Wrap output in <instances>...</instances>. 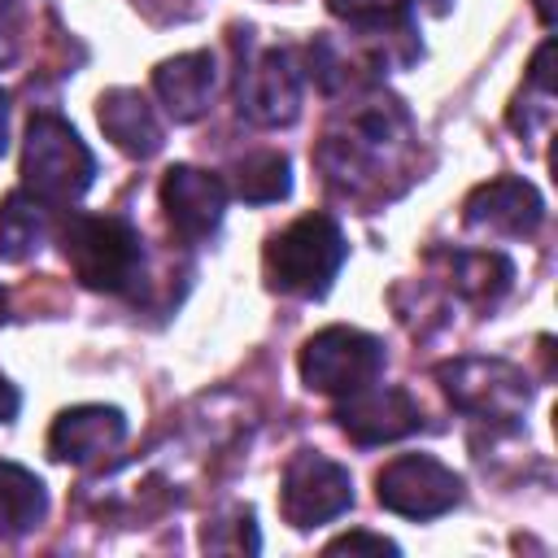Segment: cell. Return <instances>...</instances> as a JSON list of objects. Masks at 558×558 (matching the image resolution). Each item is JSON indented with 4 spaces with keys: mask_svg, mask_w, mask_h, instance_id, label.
<instances>
[{
    "mask_svg": "<svg viewBox=\"0 0 558 558\" xmlns=\"http://www.w3.org/2000/svg\"><path fill=\"white\" fill-rule=\"evenodd\" d=\"M349 244L331 214H305L266 244V279L288 296H323L344 266Z\"/></svg>",
    "mask_w": 558,
    "mask_h": 558,
    "instance_id": "obj_1",
    "label": "cell"
},
{
    "mask_svg": "<svg viewBox=\"0 0 558 558\" xmlns=\"http://www.w3.org/2000/svg\"><path fill=\"white\" fill-rule=\"evenodd\" d=\"M61 248L74 275L96 292H126L144 275L140 231L118 214H70Z\"/></svg>",
    "mask_w": 558,
    "mask_h": 558,
    "instance_id": "obj_2",
    "label": "cell"
},
{
    "mask_svg": "<svg viewBox=\"0 0 558 558\" xmlns=\"http://www.w3.org/2000/svg\"><path fill=\"white\" fill-rule=\"evenodd\" d=\"M92 174H96V157L74 135V126L57 113H35L26 126V148H22L26 192L39 196L48 209L70 205L92 187Z\"/></svg>",
    "mask_w": 558,
    "mask_h": 558,
    "instance_id": "obj_3",
    "label": "cell"
},
{
    "mask_svg": "<svg viewBox=\"0 0 558 558\" xmlns=\"http://www.w3.org/2000/svg\"><path fill=\"white\" fill-rule=\"evenodd\" d=\"M384 371V344L357 327H327L305 340L301 349V379L314 392L349 397L366 384H375Z\"/></svg>",
    "mask_w": 558,
    "mask_h": 558,
    "instance_id": "obj_4",
    "label": "cell"
},
{
    "mask_svg": "<svg viewBox=\"0 0 558 558\" xmlns=\"http://www.w3.org/2000/svg\"><path fill=\"white\" fill-rule=\"evenodd\" d=\"M375 497L392 514L436 519V514L453 510V501L462 497V480L432 453H401V458L384 462V471L375 475Z\"/></svg>",
    "mask_w": 558,
    "mask_h": 558,
    "instance_id": "obj_5",
    "label": "cell"
},
{
    "mask_svg": "<svg viewBox=\"0 0 558 558\" xmlns=\"http://www.w3.org/2000/svg\"><path fill=\"white\" fill-rule=\"evenodd\" d=\"M353 506V480L340 462L301 449L283 466V488H279V510L292 527H318Z\"/></svg>",
    "mask_w": 558,
    "mask_h": 558,
    "instance_id": "obj_6",
    "label": "cell"
},
{
    "mask_svg": "<svg viewBox=\"0 0 558 558\" xmlns=\"http://www.w3.org/2000/svg\"><path fill=\"white\" fill-rule=\"evenodd\" d=\"M445 379V392L458 410L493 423H510L527 405V384L510 362L497 357H458L436 371Z\"/></svg>",
    "mask_w": 558,
    "mask_h": 558,
    "instance_id": "obj_7",
    "label": "cell"
},
{
    "mask_svg": "<svg viewBox=\"0 0 558 558\" xmlns=\"http://www.w3.org/2000/svg\"><path fill=\"white\" fill-rule=\"evenodd\" d=\"M235 105L257 126H283L301 109V70L292 65L288 48H270L253 61H240Z\"/></svg>",
    "mask_w": 558,
    "mask_h": 558,
    "instance_id": "obj_8",
    "label": "cell"
},
{
    "mask_svg": "<svg viewBox=\"0 0 558 558\" xmlns=\"http://www.w3.org/2000/svg\"><path fill=\"white\" fill-rule=\"evenodd\" d=\"M336 423L349 440L357 445H384V440H401L410 436L423 414H418V401L405 392V388H384V384H366L357 392H349L340 405H336Z\"/></svg>",
    "mask_w": 558,
    "mask_h": 558,
    "instance_id": "obj_9",
    "label": "cell"
},
{
    "mask_svg": "<svg viewBox=\"0 0 558 558\" xmlns=\"http://www.w3.org/2000/svg\"><path fill=\"white\" fill-rule=\"evenodd\" d=\"M161 205L170 227L183 240H205L218 231L222 209H227V187L218 174L196 170V166H170L161 179Z\"/></svg>",
    "mask_w": 558,
    "mask_h": 558,
    "instance_id": "obj_10",
    "label": "cell"
},
{
    "mask_svg": "<svg viewBox=\"0 0 558 558\" xmlns=\"http://www.w3.org/2000/svg\"><path fill=\"white\" fill-rule=\"evenodd\" d=\"M126 436V418L113 405H74L65 414H57L52 432H48V453L57 462H74L87 466L105 453H113Z\"/></svg>",
    "mask_w": 558,
    "mask_h": 558,
    "instance_id": "obj_11",
    "label": "cell"
},
{
    "mask_svg": "<svg viewBox=\"0 0 558 558\" xmlns=\"http://www.w3.org/2000/svg\"><path fill=\"white\" fill-rule=\"evenodd\" d=\"M541 218H545L541 192L527 179H514V174L475 187L471 201H466V222L501 231V235H532L541 227Z\"/></svg>",
    "mask_w": 558,
    "mask_h": 558,
    "instance_id": "obj_12",
    "label": "cell"
},
{
    "mask_svg": "<svg viewBox=\"0 0 558 558\" xmlns=\"http://www.w3.org/2000/svg\"><path fill=\"white\" fill-rule=\"evenodd\" d=\"M96 118H100V131H105L122 153H131V157H153V153L161 148V135H166V131H161V118H157V109L148 105V96L135 92V87H113V92H105Z\"/></svg>",
    "mask_w": 558,
    "mask_h": 558,
    "instance_id": "obj_13",
    "label": "cell"
},
{
    "mask_svg": "<svg viewBox=\"0 0 558 558\" xmlns=\"http://www.w3.org/2000/svg\"><path fill=\"white\" fill-rule=\"evenodd\" d=\"M153 87L174 122H196L209 109L214 96V57L209 52H183L153 70Z\"/></svg>",
    "mask_w": 558,
    "mask_h": 558,
    "instance_id": "obj_14",
    "label": "cell"
},
{
    "mask_svg": "<svg viewBox=\"0 0 558 558\" xmlns=\"http://www.w3.org/2000/svg\"><path fill=\"white\" fill-rule=\"evenodd\" d=\"M440 262H449V283L462 301L480 305V310H493L510 279H514V266L501 257V253H436Z\"/></svg>",
    "mask_w": 558,
    "mask_h": 558,
    "instance_id": "obj_15",
    "label": "cell"
},
{
    "mask_svg": "<svg viewBox=\"0 0 558 558\" xmlns=\"http://www.w3.org/2000/svg\"><path fill=\"white\" fill-rule=\"evenodd\" d=\"M48 514V493L44 484L17 466V462H0V541H17L31 527H39Z\"/></svg>",
    "mask_w": 558,
    "mask_h": 558,
    "instance_id": "obj_16",
    "label": "cell"
},
{
    "mask_svg": "<svg viewBox=\"0 0 558 558\" xmlns=\"http://www.w3.org/2000/svg\"><path fill=\"white\" fill-rule=\"evenodd\" d=\"M48 214L52 209L39 196H31L26 187L13 192L0 205V257L4 262H26L48 235Z\"/></svg>",
    "mask_w": 558,
    "mask_h": 558,
    "instance_id": "obj_17",
    "label": "cell"
},
{
    "mask_svg": "<svg viewBox=\"0 0 558 558\" xmlns=\"http://www.w3.org/2000/svg\"><path fill=\"white\" fill-rule=\"evenodd\" d=\"M231 187L240 201H253V205H266V201H283L292 179H288V157L275 153V148H262V153H248L231 166Z\"/></svg>",
    "mask_w": 558,
    "mask_h": 558,
    "instance_id": "obj_18",
    "label": "cell"
},
{
    "mask_svg": "<svg viewBox=\"0 0 558 558\" xmlns=\"http://www.w3.org/2000/svg\"><path fill=\"white\" fill-rule=\"evenodd\" d=\"M327 9L371 35H388V39L410 35V17H405L401 0H327Z\"/></svg>",
    "mask_w": 558,
    "mask_h": 558,
    "instance_id": "obj_19",
    "label": "cell"
},
{
    "mask_svg": "<svg viewBox=\"0 0 558 558\" xmlns=\"http://www.w3.org/2000/svg\"><path fill=\"white\" fill-rule=\"evenodd\" d=\"M17 52V9L13 0H0V65H9Z\"/></svg>",
    "mask_w": 558,
    "mask_h": 558,
    "instance_id": "obj_20",
    "label": "cell"
},
{
    "mask_svg": "<svg viewBox=\"0 0 558 558\" xmlns=\"http://www.w3.org/2000/svg\"><path fill=\"white\" fill-rule=\"evenodd\" d=\"M331 554H340V549H375V554H397V545L392 541H384V536H371V532H349V536H340V541H331L327 545Z\"/></svg>",
    "mask_w": 558,
    "mask_h": 558,
    "instance_id": "obj_21",
    "label": "cell"
},
{
    "mask_svg": "<svg viewBox=\"0 0 558 558\" xmlns=\"http://www.w3.org/2000/svg\"><path fill=\"white\" fill-rule=\"evenodd\" d=\"M13 414H17V388L0 375V423H9Z\"/></svg>",
    "mask_w": 558,
    "mask_h": 558,
    "instance_id": "obj_22",
    "label": "cell"
},
{
    "mask_svg": "<svg viewBox=\"0 0 558 558\" xmlns=\"http://www.w3.org/2000/svg\"><path fill=\"white\" fill-rule=\"evenodd\" d=\"M4 144H9V96L0 92V153H4Z\"/></svg>",
    "mask_w": 558,
    "mask_h": 558,
    "instance_id": "obj_23",
    "label": "cell"
},
{
    "mask_svg": "<svg viewBox=\"0 0 558 558\" xmlns=\"http://www.w3.org/2000/svg\"><path fill=\"white\" fill-rule=\"evenodd\" d=\"M536 13H541V22L549 26V22H554V0H536Z\"/></svg>",
    "mask_w": 558,
    "mask_h": 558,
    "instance_id": "obj_24",
    "label": "cell"
},
{
    "mask_svg": "<svg viewBox=\"0 0 558 558\" xmlns=\"http://www.w3.org/2000/svg\"><path fill=\"white\" fill-rule=\"evenodd\" d=\"M4 314H9V296H4V288H0V323H4Z\"/></svg>",
    "mask_w": 558,
    "mask_h": 558,
    "instance_id": "obj_25",
    "label": "cell"
}]
</instances>
